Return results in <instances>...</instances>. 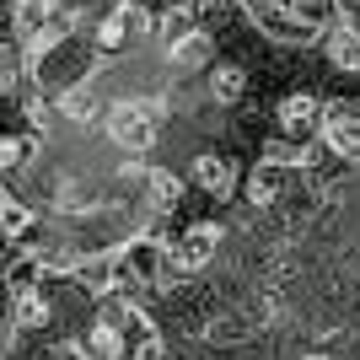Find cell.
I'll list each match as a JSON object with an SVG mask.
<instances>
[{
    "label": "cell",
    "mask_w": 360,
    "mask_h": 360,
    "mask_svg": "<svg viewBox=\"0 0 360 360\" xmlns=\"http://www.w3.org/2000/svg\"><path fill=\"white\" fill-rule=\"evenodd\" d=\"M210 97L221 108H237L242 97H248V70H242V65H221V70H215V81H210Z\"/></svg>",
    "instance_id": "13"
},
{
    "label": "cell",
    "mask_w": 360,
    "mask_h": 360,
    "mask_svg": "<svg viewBox=\"0 0 360 360\" xmlns=\"http://www.w3.org/2000/svg\"><path fill=\"white\" fill-rule=\"evenodd\" d=\"M0 226H6V237H27L32 231V210L27 205H6V210H0Z\"/></svg>",
    "instance_id": "16"
},
{
    "label": "cell",
    "mask_w": 360,
    "mask_h": 360,
    "mask_svg": "<svg viewBox=\"0 0 360 360\" xmlns=\"http://www.w3.org/2000/svg\"><path fill=\"white\" fill-rule=\"evenodd\" d=\"M60 113H65V119H75V124H86L91 113H97V91H91V86H65Z\"/></svg>",
    "instance_id": "14"
},
{
    "label": "cell",
    "mask_w": 360,
    "mask_h": 360,
    "mask_svg": "<svg viewBox=\"0 0 360 360\" xmlns=\"http://www.w3.org/2000/svg\"><path fill=\"white\" fill-rule=\"evenodd\" d=\"M215 253H221V226L199 221V226H188V231L178 237V248H172V269H178V274H199L205 264H215Z\"/></svg>",
    "instance_id": "5"
},
{
    "label": "cell",
    "mask_w": 360,
    "mask_h": 360,
    "mask_svg": "<svg viewBox=\"0 0 360 360\" xmlns=\"http://www.w3.org/2000/svg\"><path fill=\"white\" fill-rule=\"evenodd\" d=\"M16 75H22L16 54H11V49H0V91H11V86H16Z\"/></svg>",
    "instance_id": "17"
},
{
    "label": "cell",
    "mask_w": 360,
    "mask_h": 360,
    "mask_svg": "<svg viewBox=\"0 0 360 360\" xmlns=\"http://www.w3.org/2000/svg\"><path fill=\"white\" fill-rule=\"evenodd\" d=\"M49 317H54V307H49V296L38 285H22L11 296V323H16V328H44Z\"/></svg>",
    "instance_id": "10"
},
{
    "label": "cell",
    "mask_w": 360,
    "mask_h": 360,
    "mask_svg": "<svg viewBox=\"0 0 360 360\" xmlns=\"http://www.w3.org/2000/svg\"><path fill=\"white\" fill-rule=\"evenodd\" d=\"M328 60L339 65V70H355L360 75V27H355V22H345V27L328 32Z\"/></svg>",
    "instance_id": "12"
},
{
    "label": "cell",
    "mask_w": 360,
    "mask_h": 360,
    "mask_svg": "<svg viewBox=\"0 0 360 360\" xmlns=\"http://www.w3.org/2000/svg\"><path fill=\"white\" fill-rule=\"evenodd\" d=\"M32 156V140H22V135H11V140H0V178L6 172H16V167Z\"/></svg>",
    "instance_id": "15"
},
{
    "label": "cell",
    "mask_w": 360,
    "mask_h": 360,
    "mask_svg": "<svg viewBox=\"0 0 360 360\" xmlns=\"http://www.w3.org/2000/svg\"><path fill=\"white\" fill-rule=\"evenodd\" d=\"M167 264H172V253L162 237H135L119 258V285H162Z\"/></svg>",
    "instance_id": "3"
},
{
    "label": "cell",
    "mask_w": 360,
    "mask_h": 360,
    "mask_svg": "<svg viewBox=\"0 0 360 360\" xmlns=\"http://www.w3.org/2000/svg\"><path fill=\"white\" fill-rule=\"evenodd\" d=\"M274 124H280L285 140L307 146V140H317V129H323V103H317L312 91H285V103L274 108Z\"/></svg>",
    "instance_id": "4"
},
{
    "label": "cell",
    "mask_w": 360,
    "mask_h": 360,
    "mask_svg": "<svg viewBox=\"0 0 360 360\" xmlns=\"http://www.w3.org/2000/svg\"><path fill=\"white\" fill-rule=\"evenodd\" d=\"M178 6H188V11H199V6H221V0H178Z\"/></svg>",
    "instance_id": "18"
},
{
    "label": "cell",
    "mask_w": 360,
    "mask_h": 360,
    "mask_svg": "<svg viewBox=\"0 0 360 360\" xmlns=\"http://www.w3.org/2000/svg\"><path fill=\"white\" fill-rule=\"evenodd\" d=\"M178 199H183L178 172H162V167H156V172H146V205H150L156 215H162V210H178Z\"/></svg>",
    "instance_id": "11"
},
{
    "label": "cell",
    "mask_w": 360,
    "mask_h": 360,
    "mask_svg": "<svg viewBox=\"0 0 360 360\" xmlns=\"http://www.w3.org/2000/svg\"><path fill=\"white\" fill-rule=\"evenodd\" d=\"M317 140H323L333 156L360 162V108H345V103L323 108V129H317Z\"/></svg>",
    "instance_id": "6"
},
{
    "label": "cell",
    "mask_w": 360,
    "mask_h": 360,
    "mask_svg": "<svg viewBox=\"0 0 360 360\" xmlns=\"http://www.w3.org/2000/svg\"><path fill=\"white\" fill-rule=\"evenodd\" d=\"M188 183H194V188H205L210 199H226V194H231V162H226V156H215V150H205V156H194V162H188Z\"/></svg>",
    "instance_id": "9"
},
{
    "label": "cell",
    "mask_w": 360,
    "mask_h": 360,
    "mask_svg": "<svg viewBox=\"0 0 360 360\" xmlns=\"http://www.w3.org/2000/svg\"><path fill=\"white\" fill-rule=\"evenodd\" d=\"M285 188H290L285 156H269V162L253 172V183H248V199H253L258 210H269V205H280V199H285Z\"/></svg>",
    "instance_id": "8"
},
{
    "label": "cell",
    "mask_w": 360,
    "mask_h": 360,
    "mask_svg": "<svg viewBox=\"0 0 360 360\" xmlns=\"http://www.w3.org/2000/svg\"><path fill=\"white\" fill-rule=\"evenodd\" d=\"M150 32H156V16H150L140 0H119V6L97 22V49H103V54H124L135 38H150Z\"/></svg>",
    "instance_id": "2"
},
{
    "label": "cell",
    "mask_w": 360,
    "mask_h": 360,
    "mask_svg": "<svg viewBox=\"0 0 360 360\" xmlns=\"http://www.w3.org/2000/svg\"><path fill=\"white\" fill-rule=\"evenodd\" d=\"M215 54V32L205 27H183L178 38H167V65L172 70H199V65H210Z\"/></svg>",
    "instance_id": "7"
},
{
    "label": "cell",
    "mask_w": 360,
    "mask_h": 360,
    "mask_svg": "<svg viewBox=\"0 0 360 360\" xmlns=\"http://www.w3.org/2000/svg\"><path fill=\"white\" fill-rule=\"evenodd\" d=\"M167 124V103L162 97H119L103 113V129L119 150H150Z\"/></svg>",
    "instance_id": "1"
}]
</instances>
